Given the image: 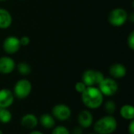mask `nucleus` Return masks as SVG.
<instances>
[{
	"label": "nucleus",
	"mask_w": 134,
	"mask_h": 134,
	"mask_svg": "<svg viewBox=\"0 0 134 134\" xmlns=\"http://www.w3.org/2000/svg\"><path fill=\"white\" fill-rule=\"evenodd\" d=\"M81 100L82 104L88 109L95 110L102 106L104 103V95L98 87L89 86L81 93Z\"/></svg>",
	"instance_id": "f257e3e1"
},
{
	"label": "nucleus",
	"mask_w": 134,
	"mask_h": 134,
	"mask_svg": "<svg viewBox=\"0 0 134 134\" xmlns=\"http://www.w3.org/2000/svg\"><path fill=\"white\" fill-rule=\"evenodd\" d=\"M93 130L97 134H112L118 128V122L114 115H107L93 122Z\"/></svg>",
	"instance_id": "f03ea898"
},
{
	"label": "nucleus",
	"mask_w": 134,
	"mask_h": 134,
	"mask_svg": "<svg viewBox=\"0 0 134 134\" xmlns=\"http://www.w3.org/2000/svg\"><path fill=\"white\" fill-rule=\"evenodd\" d=\"M32 90V85L28 79H21L18 80L13 87V93L14 97L19 100L26 99L31 94Z\"/></svg>",
	"instance_id": "7ed1b4c3"
},
{
	"label": "nucleus",
	"mask_w": 134,
	"mask_h": 134,
	"mask_svg": "<svg viewBox=\"0 0 134 134\" xmlns=\"http://www.w3.org/2000/svg\"><path fill=\"white\" fill-rule=\"evenodd\" d=\"M128 13L122 8H115L108 14V22L113 27H121L128 20Z\"/></svg>",
	"instance_id": "20e7f679"
},
{
	"label": "nucleus",
	"mask_w": 134,
	"mask_h": 134,
	"mask_svg": "<svg viewBox=\"0 0 134 134\" xmlns=\"http://www.w3.org/2000/svg\"><path fill=\"white\" fill-rule=\"evenodd\" d=\"M98 89L104 97H112L117 93L119 90V85L115 79L112 78H104L98 85Z\"/></svg>",
	"instance_id": "39448f33"
},
{
	"label": "nucleus",
	"mask_w": 134,
	"mask_h": 134,
	"mask_svg": "<svg viewBox=\"0 0 134 134\" xmlns=\"http://www.w3.org/2000/svg\"><path fill=\"white\" fill-rule=\"evenodd\" d=\"M51 115L58 121H67L71 116V110L69 106L65 104H57L54 105L51 110Z\"/></svg>",
	"instance_id": "423d86ee"
},
{
	"label": "nucleus",
	"mask_w": 134,
	"mask_h": 134,
	"mask_svg": "<svg viewBox=\"0 0 134 134\" xmlns=\"http://www.w3.org/2000/svg\"><path fill=\"white\" fill-rule=\"evenodd\" d=\"M21 46L20 39L16 36L10 35L6 37L2 42L3 50L8 54H14L19 51Z\"/></svg>",
	"instance_id": "0eeeda50"
},
{
	"label": "nucleus",
	"mask_w": 134,
	"mask_h": 134,
	"mask_svg": "<svg viewBox=\"0 0 134 134\" xmlns=\"http://www.w3.org/2000/svg\"><path fill=\"white\" fill-rule=\"evenodd\" d=\"M78 123L82 129H88L93 124V116L92 112L88 110H82L78 115Z\"/></svg>",
	"instance_id": "6e6552de"
},
{
	"label": "nucleus",
	"mask_w": 134,
	"mask_h": 134,
	"mask_svg": "<svg viewBox=\"0 0 134 134\" xmlns=\"http://www.w3.org/2000/svg\"><path fill=\"white\" fill-rule=\"evenodd\" d=\"M16 68L15 61L8 56L0 57V74L9 75L12 73Z\"/></svg>",
	"instance_id": "1a4fd4ad"
},
{
	"label": "nucleus",
	"mask_w": 134,
	"mask_h": 134,
	"mask_svg": "<svg viewBox=\"0 0 134 134\" xmlns=\"http://www.w3.org/2000/svg\"><path fill=\"white\" fill-rule=\"evenodd\" d=\"M14 94L9 89L0 90V108H9L14 102Z\"/></svg>",
	"instance_id": "9d476101"
},
{
	"label": "nucleus",
	"mask_w": 134,
	"mask_h": 134,
	"mask_svg": "<svg viewBox=\"0 0 134 134\" xmlns=\"http://www.w3.org/2000/svg\"><path fill=\"white\" fill-rule=\"evenodd\" d=\"M108 72L111 75V78L114 79H120L126 76L127 70L123 64L120 63H115L110 66Z\"/></svg>",
	"instance_id": "9b49d317"
},
{
	"label": "nucleus",
	"mask_w": 134,
	"mask_h": 134,
	"mask_svg": "<svg viewBox=\"0 0 134 134\" xmlns=\"http://www.w3.org/2000/svg\"><path fill=\"white\" fill-rule=\"evenodd\" d=\"M20 124L24 128L32 130L37 127L38 124V119L36 117L35 115L31 113H27L22 116L20 119Z\"/></svg>",
	"instance_id": "f8f14e48"
},
{
	"label": "nucleus",
	"mask_w": 134,
	"mask_h": 134,
	"mask_svg": "<svg viewBox=\"0 0 134 134\" xmlns=\"http://www.w3.org/2000/svg\"><path fill=\"white\" fill-rule=\"evenodd\" d=\"M82 82L87 86H97V77L96 71L93 69L86 70L82 75Z\"/></svg>",
	"instance_id": "ddd939ff"
},
{
	"label": "nucleus",
	"mask_w": 134,
	"mask_h": 134,
	"mask_svg": "<svg viewBox=\"0 0 134 134\" xmlns=\"http://www.w3.org/2000/svg\"><path fill=\"white\" fill-rule=\"evenodd\" d=\"M38 123L46 130H51L53 129L56 125V119L53 118V116L49 113H44L42 114L41 116L38 119Z\"/></svg>",
	"instance_id": "4468645a"
},
{
	"label": "nucleus",
	"mask_w": 134,
	"mask_h": 134,
	"mask_svg": "<svg viewBox=\"0 0 134 134\" xmlns=\"http://www.w3.org/2000/svg\"><path fill=\"white\" fill-rule=\"evenodd\" d=\"M13 22V17L9 11L5 9L0 8V29H6L9 27Z\"/></svg>",
	"instance_id": "2eb2a0df"
},
{
	"label": "nucleus",
	"mask_w": 134,
	"mask_h": 134,
	"mask_svg": "<svg viewBox=\"0 0 134 134\" xmlns=\"http://www.w3.org/2000/svg\"><path fill=\"white\" fill-rule=\"evenodd\" d=\"M120 116L127 121L134 120V108L131 104H124L119 110Z\"/></svg>",
	"instance_id": "dca6fc26"
},
{
	"label": "nucleus",
	"mask_w": 134,
	"mask_h": 134,
	"mask_svg": "<svg viewBox=\"0 0 134 134\" xmlns=\"http://www.w3.org/2000/svg\"><path fill=\"white\" fill-rule=\"evenodd\" d=\"M16 70L19 72V74L26 76L31 74V67L30 64L27 62H20L17 65H16Z\"/></svg>",
	"instance_id": "f3484780"
},
{
	"label": "nucleus",
	"mask_w": 134,
	"mask_h": 134,
	"mask_svg": "<svg viewBox=\"0 0 134 134\" xmlns=\"http://www.w3.org/2000/svg\"><path fill=\"white\" fill-rule=\"evenodd\" d=\"M12 120V113L8 108H0V122L8 124Z\"/></svg>",
	"instance_id": "a211bd4d"
},
{
	"label": "nucleus",
	"mask_w": 134,
	"mask_h": 134,
	"mask_svg": "<svg viewBox=\"0 0 134 134\" xmlns=\"http://www.w3.org/2000/svg\"><path fill=\"white\" fill-rule=\"evenodd\" d=\"M104 110L105 111L108 113V115H113L115 111H116V109H117V106H116V104L114 100H107L104 104Z\"/></svg>",
	"instance_id": "6ab92c4d"
},
{
	"label": "nucleus",
	"mask_w": 134,
	"mask_h": 134,
	"mask_svg": "<svg viewBox=\"0 0 134 134\" xmlns=\"http://www.w3.org/2000/svg\"><path fill=\"white\" fill-rule=\"evenodd\" d=\"M52 130H52L51 134H71L69 130L66 126H62V125L54 126Z\"/></svg>",
	"instance_id": "aec40b11"
},
{
	"label": "nucleus",
	"mask_w": 134,
	"mask_h": 134,
	"mask_svg": "<svg viewBox=\"0 0 134 134\" xmlns=\"http://www.w3.org/2000/svg\"><path fill=\"white\" fill-rule=\"evenodd\" d=\"M86 88H87V86H86L82 81H81V82H76L75 85V91H76L77 93H80V94H81L82 93H83Z\"/></svg>",
	"instance_id": "412c9836"
},
{
	"label": "nucleus",
	"mask_w": 134,
	"mask_h": 134,
	"mask_svg": "<svg viewBox=\"0 0 134 134\" xmlns=\"http://www.w3.org/2000/svg\"><path fill=\"white\" fill-rule=\"evenodd\" d=\"M127 45L131 50L134 49V31H132L127 37Z\"/></svg>",
	"instance_id": "4be33fe9"
},
{
	"label": "nucleus",
	"mask_w": 134,
	"mask_h": 134,
	"mask_svg": "<svg viewBox=\"0 0 134 134\" xmlns=\"http://www.w3.org/2000/svg\"><path fill=\"white\" fill-rule=\"evenodd\" d=\"M19 39H20V46H27L31 42L30 38L28 36H27V35H24V36H22Z\"/></svg>",
	"instance_id": "5701e85b"
},
{
	"label": "nucleus",
	"mask_w": 134,
	"mask_h": 134,
	"mask_svg": "<svg viewBox=\"0 0 134 134\" xmlns=\"http://www.w3.org/2000/svg\"><path fill=\"white\" fill-rule=\"evenodd\" d=\"M96 77H97V86H98L105 78L104 75L100 71H96Z\"/></svg>",
	"instance_id": "b1692460"
},
{
	"label": "nucleus",
	"mask_w": 134,
	"mask_h": 134,
	"mask_svg": "<svg viewBox=\"0 0 134 134\" xmlns=\"http://www.w3.org/2000/svg\"><path fill=\"white\" fill-rule=\"evenodd\" d=\"M83 133V129L82 127H80L79 126H75L72 132L71 133V134H82Z\"/></svg>",
	"instance_id": "393cba45"
},
{
	"label": "nucleus",
	"mask_w": 134,
	"mask_h": 134,
	"mask_svg": "<svg viewBox=\"0 0 134 134\" xmlns=\"http://www.w3.org/2000/svg\"><path fill=\"white\" fill-rule=\"evenodd\" d=\"M128 133L129 134H134V120L130 121V124L128 125Z\"/></svg>",
	"instance_id": "a878e982"
},
{
	"label": "nucleus",
	"mask_w": 134,
	"mask_h": 134,
	"mask_svg": "<svg viewBox=\"0 0 134 134\" xmlns=\"http://www.w3.org/2000/svg\"><path fill=\"white\" fill-rule=\"evenodd\" d=\"M28 134H44L42 132L39 131V130H32L30 133Z\"/></svg>",
	"instance_id": "bb28decb"
},
{
	"label": "nucleus",
	"mask_w": 134,
	"mask_h": 134,
	"mask_svg": "<svg viewBox=\"0 0 134 134\" xmlns=\"http://www.w3.org/2000/svg\"><path fill=\"white\" fill-rule=\"evenodd\" d=\"M128 20H130L131 22H133V21H134V14H133V13H132L130 16V15H128Z\"/></svg>",
	"instance_id": "cd10ccee"
},
{
	"label": "nucleus",
	"mask_w": 134,
	"mask_h": 134,
	"mask_svg": "<svg viewBox=\"0 0 134 134\" xmlns=\"http://www.w3.org/2000/svg\"><path fill=\"white\" fill-rule=\"evenodd\" d=\"M0 134H4V133H3V132H2V131L1 130H0Z\"/></svg>",
	"instance_id": "c85d7f7f"
},
{
	"label": "nucleus",
	"mask_w": 134,
	"mask_h": 134,
	"mask_svg": "<svg viewBox=\"0 0 134 134\" xmlns=\"http://www.w3.org/2000/svg\"><path fill=\"white\" fill-rule=\"evenodd\" d=\"M88 134H97V133H96L94 132V133H88Z\"/></svg>",
	"instance_id": "c756f323"
},
{
	"label": "nucleus",
	"mask_w": 134,
	"mask_h": 134,
	"mask_svg": "<svg viewBox=\"0 0 134 134\" xmlns=\"http://www.w3.org/2000/svg\"><path fill=\"white\" fill-rule=\"evenodd\" d=\"M5 1H7V0H0V2H5Z\"/></svg>",
	"instance_id": "7c9ffc66"
},
{
	"label": "nucleus",
	"mask_w": 134,
	"mask_h": 134,
	"mask_svg": "<svg viewBox=\"0 0 134 134\" xmlns=\"http://www.w3.org/2000/svg\"><path fill=\"white\" fill-rule=\"evenodd\" d=\"M21 1H24V0H21Z\"/></svg>",
	"instance_id": "2f4dec72"
}]
</instances>
